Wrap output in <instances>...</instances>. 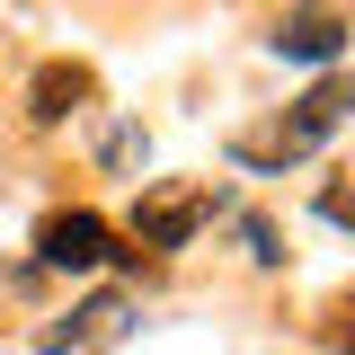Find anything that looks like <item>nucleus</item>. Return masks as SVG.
I'll return each mask as SVG.
<instances>
[{
	"mask_svg": "<svg viewBox=\"0 0 355 355\" xmlns=\"http://www.w3.org/2000/svg\"><path fill=\"white\" fill-rule=\"evenodd\" d=\"M347 107H355V89H347V80H320V89H311V98H302V107H293V116H284L275 133H240V142H231V160H249V169H284V160H311V151L329 142V125H338Z\"/></svg>",
	"mask_w": 355,
	"mask_h": 355,
	"instance_id": "obj_1",
	"label": "nucleus"
},
{
	"mask_svg": "<svg viewBox=\"0 0 355 355\" xmlns=\"http://www.w3.org/2000/svg\"><path fill=\"white\" fill-rule=\"evenodd\" d=\"M205 222H214V187H142L133 240H142V249H187Z\"/></svg>",
	"mask_w": 355,
	"mask_h": 355,
	"instance_id": "obj_2",
	"label": "nucleus"
},
{
	"mask_svg": "<svg viewBox=\"0 0 355 355\" xmlns=\"http://www.w3.org/2000/svg\"><path fill=\"white\" fill-rule=\"evenodd\" d=\"M36 258H44V266H62V275H89V266L116 258V231H107L98 214H53V222L36 231Z\"/></svg>",
	"mask_w": 355,
	"mask_h": 355,
	"instance_id": "obj_3",
	"label": "nucleus"
},
{
	"mask_svg": "<svg viewBox=\"0 0 355 355\" xmlns=\"http://www.w3.org/2000/svg\"><path fill=\"white\" fill-rule=\"evenodd\" d=\"M347 36L355 27L338 18V9H293V18H275V53H284V62H329Z\"/></svg>",
	"mask_w": 355,
	"mask_h": 355,
	"instance_id": "obj_4",
	"label": "nucleus"
},
{
	"mask_svg": "<svg viewBox=\"0 0 355 355\" xmlns=\"http://www.w3.org/2000/svg\"><path fill=\"white\" fill-rule=\"evenodd\" d=\"M107 338H125V293L80 302V311H71V329H44L36 347H44V355H71V347H107Z\"/></svg>",
	"mask_w": 355,
	"mask_h": 355,
	"instance_id": "obj_5",
	"label": "nucleus"
},
{
	"mask_svg": "<svg viewBox=\"0 0 355 355\" xmlns=\"http://www.w3.org/2000/svg\"><path fill=\"white\" fill-rule=\"evenodd\" d=\"M89 62H44L36 71V107H27V116H36V125H62V116H71V107H89Z\"/></svg>",
	"mask_w": 355,
	"mask_h": 355,
	"instance_id": "obj_6",
	"label": "nucleus"
},
{
	"mask_svg": "<svg viewBox=\"0 0 355 355\" xmlns=\"http://www.w3.org/2000/svg\"><path fill=\"white\" fill-rule=\"evenodd\" d=\"M240 240H249V258H266V266L284 258V249H275V222H266V214H240Z\"/></svg>",
	"mask_w": 355,
	"mask_h": 355,
	"instance_id": "obj_7",
	"label": "nucleus"
},
{
	"mask_svg": "<svg viewBox=\"0 0 355 355\" xmlns=\"http://www.w3.org/2000/svg\"><path fill=\"white\" fill-rule=\"evenodd\" d=\"M320 214H329V222H355V196H347V187H329V196H320Z\"/></svg>",
	"mask_w": 355,
	"mask_h": 355,
	"instance_id": "obj_8",
	"label": "nucleus"
},
{
	"mask_svg": "<svg viewBox=\"0 0 355 355\" xmlns=\"http://www.w3.org/2000/svg\"><path fill=\"white\" fill-rule=\"evenodd\" d=\"M347 347H355V311H347Z\"/></svg>",
	"mask_w": 355,
	"mask_h": 355,
	"instance_id": "obj_9",
	"label": "nucleus"
}]
</instances>
